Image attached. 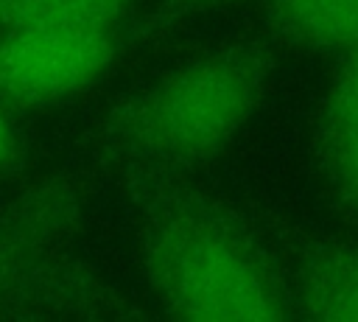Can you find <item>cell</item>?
Here are the masks:
<instances>
[{
    "label": "cell",
    "mask_w": 358,
    "mask_h": 322,
    "mask_svg": "<svg viewBox=\"0 0 358 322\" xmlns=\"http://www.w3.org/2000/svg\"><path fill=\"white\" fill-rule=\"evenodd\" d=\"M268 81V59L252 45H227L185 59L129 104L112 146L143 162L199 165L252 118Z\"/></svg>",
    "instance_id": "1"
},
{
    "label": "cell",
    "mask_w": 358,
    "mask_h": 322,
    "mask_svg": "<svg viewBox=\"0 0 358 322\" xmlns=\"http://www.w3.org/2000/svg\"><path fill=\"white\" fill-rule=\"evenodd\" d=\"M151 294L173 319L268 322L291 314V297L266 258L221 218L179 207L145 235Z\"/></svg>",
    "instance_id": "2"
},
{
    "label": "cell",
    "mask_w": 358,
    "mask_h": 322,
    "mask_svg": "<svg viewBox=\"0 0 358 322\" xmlns=\"http://www.w3.org/2000/svg\"><path fill=\"white\" fill-rule=\"evenodd\" d=\"M115 28L25 25L0 31V98L48 106L92 87L115 62Z\"/></svg>",
    "instance_id": "3"
},
{
    "label": "cell",
    "mask_w": 358,
    "mask_h": 322,
    "mask_svg": "<svg viewBox=\"0 0 358 322\" xmlns=\"http://www.w3.org/2000/svg\"><path fill=\"white\" fill-rule=\"evenodd\" d=\"M319 148L333 190L358 210V50L344 56L330 84Z\"/></svg>",
    "instance_id": "4"
},
{
    "label": "cell",
    "mask_w": 358,
    "mask_h": 322,
    "mask_svg": "<svg viewBox=\"0 0 358 322\" xmlns=\"http://www.w3.org/2000/svg\"><path fill=\"white\" fill-rule=\"evenodd\" d=\"M291 314L327 322L358 319V244L322 246L294 277Z\"/></svg>",
    "instance_id": "5"
},
{
    "label": "cell",
    "mask_w": 358,
    "mask_h": 322,
    "mask_svg": "<svg viewBox=\"0 0 358 322\" xmlns=\"http://www.w3.org/2000/svg\"><path fill=\"white\" fill-rule=\"evenodd\" d=\"M266 22L277 39L305 50H358V0H268Z\"/></svg>",
    "instance_id": "6"
},
{
    "label": "cell",
    "mask_w": 358,
    "mask_h": 322,
    "mask_svg": "<svg viewBox=\"0 0 358 322\" xmlns=\"http://www.w3.org/2000/svg\"><path fill=\"white\" fill-rule=\"evenodd\" d=\"M131 0H0V31L25 25L115 28Z\"/></svg>",
    "instance_id": "7"
},
{
    "label": "cell",
    "mask_w": 358,
    "mask_h": 322,
    "mask_svg": "<svg viewBox=\"0 0 358 322\" xmlns=\"http://www.w3.org/2000/svg\"><path fill=\"white\" fill-rule=\"evenodd\" d=\"M221 3H232V0H165L162 3V8L154 14V20H151V31L159 25H171V22H176V20H182V17H187V14H196V11H207V8H215V6H221Z\"/></svg>",
    "instance_id": "8"
},
{
    "label": "cell",
    "mask_w": 358,
    "mask_h": 322,
    "mask_svg": "<svg viewBox=\"0 0 358 322\" xmlns=\"http://www.w3.org/2000/svg\"><path fill=\"white\" fill-rule=\"evenodd\" d=\"M20 129H17V123H14V118L8 115V109H6V101L0 98V174L3 171H8L14 162H17V157H20Z\"/></svg>",
    "instance_id": "9"
},
{
    "label": "cell",
    "mask_w": 358,
    "mask_h": 322,
    "mask_svg": "<svg viewBox=\"0 0 358 322\" xmlns=\"http://www.w3.org/2000/svg\"><path fill=\"white\" fill-rule=\"evenodd\" d=\"M25 241H28V232L25 230L0 224V263L8 260V258H17V252L22 249Z\"/></svg>",
    "instance_id": "10"
}]
</instances>
